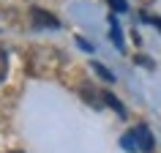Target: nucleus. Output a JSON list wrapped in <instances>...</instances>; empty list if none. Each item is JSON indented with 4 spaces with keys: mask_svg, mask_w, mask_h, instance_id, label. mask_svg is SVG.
<instances>
[{
    "mask_svg": "<svg viewBox=\"0 0 161 153\" xmlns=\"http://www.w3.org/2000/svg\"><path fill=\"white\" fill-rule=\"evenodd\" d=\"M79 93H82V99H85V101L90 104V107H96V110H101V107H104L101 93H98V90H93L90 85H82V88H79Z\"/></svg>",
    "mask_w": 161,
    "mask_h": 153,
    "instance_id": "nucleus-3",
    "label": "nucleus"
},
{
    "mask_svg": "<svg viewBox=\"0 0 161 153\" xmlns=\"http://www.w3.org/2000/svg\"><path fill=\"white\" fill-rule=\"evenodd\" d=\"M6 74H8V52H6V47L0 44V82L6 79Z\"/></svg>",
    "mask_w": 161,
    "mask_h": 153,
    "instance_id": "nucleus-5",
    "label": "nucleus"
},
{
    "mask_svg": "<svg viewBox=\"0 0 161 153\" xmlns=\"http://www.w3.org/2000/svg\"><path fill=\"white\" fill-rule=\"evenodd\" d=\"M120 145H123L126 150H139V148H136V139H134V131H128V134H123Z\"/></svg>",
    "mask_w": 161,
    "mask_h": 153,
    "instance_id": "nucleus-7",
    "label": "nucleus"
},
{
    "mask_svg": "<svg viewBox=\"0 0 161 153\" xmlns=\"http://www.w3.org/2000/svg\"><path fill=\"white\" fill-rule=\"evenodd\" d=\"M30 25H33L36 30H41V27H60V19L52 17L49 11L33 6V8H30Z\"/></svg>",
    "mask_w": 161,
    "mask_h": 153,
    "instance_id": "nucleus-1",
    "label": "nucleus"
},
{
    "mask_svg": "<svg viewBox=\"0 0 161 153\" xmlns=\"http://www.w3.org/2000/svg\"><path fill=\"white\" fill-rule=\"evenodd\" d=\"M112 41L118 44V47H123V33H120V27L115 25V19H112Z\"/></svg>",
    "mask_w": 161,
    "mask_h": 153,
    "instance_id": "nucleus-9",
    "label": "nucleus"
},
{
    "mask_svg": "<svg viewBox=\"0 0 161 153\" xmlns=\"http://www.w3.org/2000/svg\"><path fill=\"white\" fill-rule=\"evenodd\" d=\"M134 139H136V148H139V150H145V153H150L153 145H156L147 126H136V128H134Z\"/></svg>",
    "mask_w": 161,
    "mask_h": 153,
    "instance_id": "nucleus-2",
    "label": "nucleus"
},
{
    "mask_svg": "<svg viewBox=\"0 0 161 153\" xmlns=\"http://www.w3.org/2000/svg\"><path fill=\"white\" fill-rule=\"evenodd\" d=\"M112 6V11H118V14H123V11H128V3L126 0H107Z\"/></svg>",
    "mask_w": 161,
    "mask_h": 153,
    "instance_id": "nucleus-8",
    "label": "nucleus"
},
{
    "mask_svg": "<svg viewBox=\"0 0 161 153\" xmlns=\"http://www.w3.org/2000/svg\"><path fill=\"white\" fill-rule=\"evenodd\" d=\"M142 19H145V22H150V25H156V27L161 30V19H158V17H142Z\"/></svg>",
    "mask_w": 161,
    "mask_h": 153,
    "instance_id": "nucleus-10",
    "label": "nucleus"
},
{
    "mask_svg": "<svg viewBox=\"0 0 161 153\" xmlns=\"http://www.w3.org/2000/svg\"><path fill=\"white\" fill-rule=\"evenodd\" d=\"M93 68H96V74L101 76V79H107V82H115V76H112V71H109L107 66H101V63H96V60H93Z\"/></svg>",
    "mask_w": 161,
    "mask_h": 153,
    "instance_id": "nucleus-6",
    "label": "nucleus"
},
{
    "mask_svg": "<svg viewBox=\"0 0 161 153\" xmlns=\"http://www.w3.org/2000/svg\"><path fill=\"white\" fill-rule=\"evenodd\" d=\"M8 153H22V150H8Z\"/></svg>",
    "mask_w": 161,
    "mask_h": 153,
    "instance_id": "nucleus-11",
    "label": "nucleus"
},
{
    "mask_svg": "<svg viewBox=\"0 0 161 153\" xmlns=\"http://www.w3.org/2000/svg\"><path fill=\"white\" fill-rule=\"evenodd\" d=\"M101 99H104V104H109V107H112L115 112H118V115H123V118H126V110H123V104H120L118 99H115V96L109 93V90H104V93H101Z\"/></svg>",
    "mask_w": 161,
    "mask_h": 153,
    "instance_id": "nucleus-4",
    "label": "nucleus"
}]
</instances>
